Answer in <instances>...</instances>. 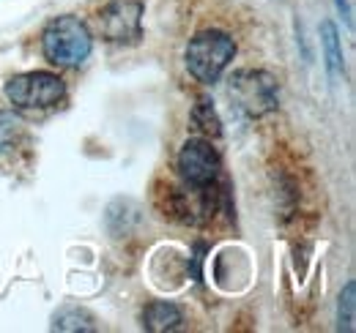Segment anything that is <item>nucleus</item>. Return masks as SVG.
Listing matches in <instances>:
<instances>
[{
	"mask_svg": "<svg viewBox=\"0 0 356 333\" xmlns=\"http://www.w3.org/2000/svg\"><path fill=\"white\" fill-rule=\"evenodd\" d=\"M184 323V311L173 300H154L143 309V328L151 333L176 331Z\"/></svg>",
	"mask_w": 356,
	"mask_h": 333,
	"instance_id": "nucleus-8",
	"label": "nucleus"
},
{
	"mask_svg": "<svg viewBox=\"0 0 356 333\" xmlns=\"http://www.w3.org/2000/svg\"><path fill=\"white\" fill-rule=\"evenodd\" d=\"M321 46H323V66L332 85H337L346 74V58H343V44H340V33L337 25L332 19L321 22Z\"/></svg>",
	"mask_w": 356,
	"mask_h": 333,
	"instance_id": "nucleus-7",
	"label": "nucleus"
},
{
	"mask_svg": "<svg viewBox=\"0 0 356 333\" xmlns=\"http://www.w3.org/2000/svg\"><path fill=\"white\" fill-rule=\"evenodd\" d=\"M334 3H337L340 17L346 19V25H348V28H354V11H351V3H348V0H334Z\"/></svg>",
	"mask_w": 356,
	"mask_h": 333,
	"instance_id": "nucleus-14",
	"label": "nucleus"
},
{
	"mask_svg": "<svg viewBox=\"0 0 356 333\" xmlns=\"http://www.w3.org/2000/svg\"><path fill=\"white\" fill-rule=\"evenodd\" d=\"M22 137H25V121L11 110H0V153L17 151Z\"/></svg>",
	"mask_w": 356,
	"mask_h": 333,
	"instance_id": "nucleus-12",
	"label": "nucleus"
},
{
	"mask_svg": "<svg viewBox=\"0 0 356 333\" xmlns=\"http://www.w3.org/2000/svg\"><path fill=\"white\" fill-rule=\"evenodd\" d=\"M3 93L22 110H49L66 99V83L55 71H25L6 80Z\"/></svg>",
	"mask_w": 356,
	"mask_h": 333,
	"instance_id": "nucleus-4",
	"label": "nucleus"
},
{
	"mask_svg": "<svg viewBox=\"0 0 356 333\" xmlns=\"http://www.w3.org/2000/svg\"><path fill=\"white\" fill-rule=\"evenodd\" d=\"M277 77L264 69H238L227 77V99L247 118H264L277 110Z\"/></svg>",
	"mask_w": 356,
	"mask_h": 333,
	"instance_id": "nucleus-3",
	"label": "nucleus"
},
{
	"mask_svg": "<svg viewBox=\"0 0 356 333\" xmlns=\"http://www.w3.org/2000/svg\"><path fill=\"white\" fill-rule=\"evenodd\" d=\"M337 331H356V282H348L340 292V300H337Z\"/></svg>",
	"mask_w": 356,
	"mask_h": 333,
	"instance_id": "nucleus-13",
	"label": "nucleus"
},
{
	"mask_svg": "<svg viewBox=\"0 0 356 333\" xmlns=\"http://www.w3.org/2000/svg\"><path fill=\"white\" fill-rule=\"evenodd\" d=\"M42 52L52 66L77 69L93 52V33L74 14H63L49 19L42 31Z\"/></svg>",
	"mask_w": 356,
	"mask_h": 333,
	"instance_id": "nucleus-1",
	"label": "nucleus"
},
{
	"mask_svg": "<svg viewBox=\"0 0 356 333\" xmlns=\"http://www.w3.org/2000/svg\"><path fill=\"white\" fill-rule=\"evenodd\" d=\"M137 219H140V208L134 205L132 200H127V197L113 200V203L107 205V213H104V224H107V230H110L115 238L127 235L134 224H137Z\"/></svg>",
	"mask_w": 356,
	"mask_h": 333,
	"instance_id": "nucleus-10",
	"label": "nucleus"
},
{
	"mask_svg": "<svg viewBox=\"0 0 356 333\" xmlns=\"http://www.w3.org/2000/svg\"><path fill=\"white\" fill-rule=\"evenodd\" d=\"M52 331H72V333H90L96 331V317L83 306H60L52 314Z\"/></svg>",
	"mask_w": 356,
	"mask_h": 333,
	"instance_id": "nucleus-9",
	"label": "nucleus"
},
{
	"mask_svg": "<svg viewBox=\"0 0 356 333\" xmlns=\"http://www.w3.org/2000/svg\"><path fill=\"white\" fill-rule=\"evenodd\" d=\"M236 58V42L222 31H200L192 36L184 52L189 74L200 85H214L222 80L225 69Z\"/></svg>",
	"mask_w": 356,
	"mask_h": 333,
	"instance_id": "nucleus-2",
	"label": "nucleus"
},
{
	"mask_svg": "<svg viewBox=\"0 0 356 333\" xmlns=\"http://www.w3.org/2000/svg\"><path fill=\"white\" fill-rule=\"evenodd\" d=\"M189 123H192V128H195L200 137H206V139L222 137V121H220V115H217V110H214V101L206 99V96H200L197 104L192 107Z\"/></svg>",
	"mask_w": 356,
	"mask_h": 333,
	"instance_id": "nucleus-11",
	"label": "nucleus"
},
{
	"mask_svg": "<svg viewBox=\"0 0 356 333\" xmlns=\"http://www.w3.org/2000/svg\"><path fill=\"white\" fill-rule=\"evenodd\" d=\"M143 0H110L99 8L96 25L102 39L113 44H137L143 39Z\"/></svg>",
	"mask_w": 356,
	"mask_h": 333,
	"instance_id": "nucleus-5",
	"label": "nucleus"
},
{
	"mask_svg": "<svg viewBox=\"0 0 356 333\" xmlns=\"http://www.w3.org/2000/svg\"><path fill=\"white\" fill-rule=\"evenodd\" d=\"M222 159L206 137H192L178 151V175L186 186H211L220 180Z\"/></svg>",
	"mask_w": 356,
	"mask_h": 333,
	"instance_id": "nucleus-6",
	"label": "nucleus"
}]
</instances>
